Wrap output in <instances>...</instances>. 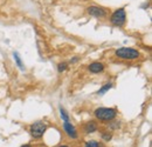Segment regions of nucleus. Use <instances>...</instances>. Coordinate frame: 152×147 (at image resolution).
I'll return each instance as SVG.
<instances>
[{"label": "nucleus", "mask_w": 152, "mask_h": 147, "mask_svg": "<svg viewBox=\"0 0 152 147\" xmlns=\"http://www.w3.org/2000/svg\"><path fill=\"white\" fill-rule=\"evenodd\" d=\"M111 87H113V84H111V82H108V84H105V85H104V86H103V87H102V88L98 91V94H99V95H103L104 93L108 92V91H109Z\"/></svg>", "instance_id": "1a4fd4ad"}, {"label": "nucleus", "mask_w": 152, "mask_h": 147, "mask_svg": "<svg viewBox=\"0 0 152 147\" xmlns=\"http://www.w3.org/2000/svg\"><path fill=\"white\" fill-rule=\"evenodd\" d=\"M67 67H68V64H67V62H61V64H58V66H57V71H58L60 73H62V72H64V71L67 70Z\"/></svg>", "instance_id": "f8f14e48"}, {"label": "nucleus", "mask_w": 152, "mask_h": 147, "mask_svg": "<svg viewBox=\"0 0 152 147\" xmlns=\"http://www.w3.org/2000/svg\"><path fill=\"white\" fill-rule=\"evenodd\" d=\"M115 54L117 58L123 59V60H134L139 56V52L130 47H122V48H118L115 52Z\"/></svg>", "instance_id": "f03ea898"}, {"label": "nucleus", "mask_w": 152, "mask_h": 147, "mask_svg": "<svg viewBox=\"0 0 152 147\" xmlns=\"http://www.w3.org/2000/svg\"><path fill=\"white\" fill-rule=\"evenodd\" d=\"M95 117L98 120L102 121H111L117 115V111L115 108H108V107H101L95 111Z\"/></svg>", "instance_id": "f257e3e1"}, {"label": "nucleus", "mask_w": 152, "mask_h": 147, "mask_svg": "<svg viewBox=\"0 0 152 147\" xmlns=\"http://www.w3.org/2000/svg\"><path fill=\"white\" fill-rule=\"evenodd\" d=\"M125 20H126V13H125L124 8H119L117 11H115L110 18L111 24L115 26H119V27L125 24Z\"/></svg>", "instance_id": "20e7f679"}, {"label": "nucleus", "mask_w": 152, "mask_h": 147, "mask_svg": "<svg viewBox=\"0 0 152 147\" xmlns=\"http://www.w3.org/2000/svg\"><path fill=\"white\" fill-rule=\"evenodd\" d=\"M84 147H99V145L95 140H90V141H87V144H86Z\"/></svg>", "instance_id": "ddd939ff"}, {"label": "nucleus", "mask_w": 152, "mask_h": 147, "mask_svg": "<svg viewBox=\"0 0 152 147\" xmlns=\"http://www.w3.org/2000/svg\"><path fill=\"white\" fill-rule=\"evenodd\" d=\"M88 68H89V71H90L91 73H99V72H102V71L104 70V65H103L102 62L95 61V62L90 64Z\"/></svg>", "instance_id": "0eeeda50"}, {"label": "nucleus", "mask_w": 152, "mask_h": 147, "mask_svg": "<svg viewBox=\"0 0 152 147\" xmlns=\"http://www.w3.org/2000/svg\"><path fill=\"white\" fill-rule=\"evenodd\" d=\"M14 60H15V62H17V65L19 66V68L21 71H23V64H22V61H21V59H20V56L18 53H14Z\"/></svg>", "instance_id": "9d476101"}, {"label": "nucleus", "mask_w": 152, "mask_h": 147, "mask_svg": "<svg viewBox=\"0 0 152 147\" xmlns=\"http://www.w3.org/2000/svg\"><path fill=\"white\" fill-rule=\"evenodd\" d=\"M60 115H61V118H62L63 121H69V115H68V113L63 110L62 107H60Z\"/></svg>", "instance_id": "9b49d317"}, {"label": "nucleus", "mask_w": 152, "mask_h": 147, "mask_svg": "<svg viewBox=\"0 0 152 147\" xmlns=\"http://www.w3.org/2000/svg\"><path fill=\"white\" fill-rule=\"evenodd\" d=\"M21 147H32L31 145H23V146H21Z\"/></svg>", "instance_id": "dca6fc26"}, {"label": "nucleus", "mask_w": 152, "mask_h": 147, "mask_svg": "<svg viewBox=\"0 0 152 147\" xmlns=\"http://www.w3.org/2000/svg\"><path fill=\"white\" fill-rule=\"evenodd\" d=\"M47 129L46 124H43L42 121H38V122H34L33 125H31L29 127V132H31V135L35 139H40L43 137L45 132Z\"/></svg>", "instance_id": "7ed1b4c3"}, {"label": "nucleus", "mask_w": 152, "mask_h": 147, "mask_svg": "<svg viewBox=\"0 0 152 147\" xmlns=\"http://www.w3.org/2000/svg\"><path fill=\"white\" fill-rule=\"evenodd\" d=\"M60 147H69V146H66V145H63V146H60Z\"/></svg>", "instance_id": "f3484780"}, {"label": "nucleus", "mask_w": 152, "mask_h": 147, "mask_svg": "<svg viewBox=\"0 0 152 147\" xmlns=\"http://www.w3.org/2000/svg\"><path fill=\"white\" fill-rule=\"evenodd\" d=\"M102 138H103L105 141H109V140L113 138V134L109 133V132H108V133H102Z\"/></svg>", "instance_id": "4468645a"}, {"label": "nucleus", "mask_w": 152, "mask_h": 147, "mask_svg": "<svg viewBox=\"0 0 152 147\" xmlns=\"http://www.w3.org/2000/svg\"><path fill=\"white\" fill-rule=\"evenodd\" d=\"M87 12L91 17H95V18H104L107 16V12L103 8L98 7V6H90V7H88L87 8Z\"/></svg>", "instance_id": "39448f33"}, {"label": "nucleus", "mask_w": 152, "mask_h": 147, "mask_svg": "<svg viewBox=\"0 0 152 147\" xmlns=\"http://www.w3.org/2000/svg\"><path fill=\"white\" fill-rule=\"evenodd\" d=\"M113 121V120H111ZM121 125H119V121H113V122H110L109 124V127L110 128H113V129H116V128H118Z\"/></svg>", "instance_id": "2eb2a0df"}, {"label": "nucleus", "mask_w": 152, "mask_h": 147, "mask_svg": "<svg viewBox=\"0 0 152 147\" xmlns=\"http://www.w3.org/2000/svg\"><path fill=\"white\" fill-rule=\"evenodd\" d=\"M63 128H64V132L67 133L68 137H70V138H73V139H76V138H77L76 128L69 122V121H63Z\"/></svg>", "instance_id": "423d86ee"}, {"label": "nucleus", "mask_w": 152, "mask_h": 147, "mask_svg": "<svg viewBox=\"0 0 152 147\" xmlns=\"http://www.w3.org/2000/svg\"><path fill=\"white\" fill-rule=\"evenodd\" d=\"M96 131H97V124L93 120L84 125V132L86 133H94Z\"/></svg>", "instance_id": "6e6552de"}]
</instances>
